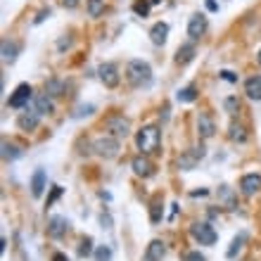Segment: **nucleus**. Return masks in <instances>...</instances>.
Returning <instances> with one entry per match:
<instances>
[{
    "instance_id": "f257e3e1",
    "label": "nucleus",
    "mask_w": 261,
    "mask_h": 261,
    "mask_svg": "<svg viewBox=\"0 0 261 261\" xmlns=\"http://www.w3.org/2000/svg\"><path fill=\"white\" fill-rule=\"evenodd\" d=\"M126 78L133 88H148L152 83V69L143 59H130L126 64Z\"/></svg>"
},
{
    "instance_id": "f03ea898",
    "label": "nucleus",
    "mask_w": 261,
    "mask_h": 261,
    "mask_svg": "<svg viewBox=\"0 0 261 261\" xmlns=\"http://www.w3.org/2000/svg\"><path fill=\"white\" fill-rule=\"evenodd\" d=\"M135 145L140 149V154H152V152H157L159 145H162V133L157 126H143V129L135 133Z\"/></svg>"
},
{
    "instance_id": "7ed1b4c3",
    "label": "nucleus",
    "mask_w": 261,
    "mask_h": 261,
    "mask_svg": "<svg viewBox=\"0 0 261 261\" xmlns=\"http://www.w3.org/2000/svg\"><path fill=\"white\" fill-rule=\"evenodd\" d=\"M93 152L102 159H114L119 154V138L114 135H100L93 140Z\"/></svg>"
},
{
    "instance_id": "20e7f679",
    "label": "nucleus",
    "mask_w": 261,
    "mask_h": 261,
    "mask_svg": "<svg viewBox=\"0 0 261 261\" xmlns=\"http://www.w3.org/2000/svg\"><path fill=\"white\" fill-rule=\"evenodd\" d=\"M105 129L110 130V135H114V138H126L130 133V121L124 116V114H112L107 121H105Z\"/></svg>"
},
{
    "instance_id": "39448f33",
    "label": "nucleus",
    "mask_w": 261,
    "mask_h": 261,
    "mask_svg": "<svg viewBox=\"0 0 261 261\" xmlns=\"http://www.w3.org/2000/svg\"><path fill=\"white\" fill-rule=\"evenodd\" d=\"M190 233H192V238L197 240L200 244H214L216 242V230H214V225L206 224V221H197V224L190 225Z\"/></svg>"
},
{
    "instance_id": "423d86ee",
    "label": "nucleus",
    "mask_w": 261,
    "mask_h": 261,
    "mask_svg": "<svg viewBox=\"0 0 261 261\" xmlns=\"http://www.w3.org/2000/svg\"><path fill=\"white\" fill-rule=\"evenodd\" d=\"M205 154H206L205 145H197V148L186 149V152L178 157V168H181V171H192V168L200 164V159H202Z\"/></svg>"
},
{
    "instance_id": "0eeeda50",
    "label": "nucleus",
    "mask_w": 261,
    "mask_h": 261,
    "mask_svg": "<svg viewBox=\"0 0 261 261\" xmlns=\"http://www.w3.org/2000/svg\"><path fill=\"white\" fill-rule=\"evenodd\" d=\"M34 97V88L29 86V83H19L17 88H15V93L10 95V100H7V107H12V110H21V107H26L29 105V100Z\"/></svg>"
},
{
    "instance_id": "6e6552de",
    "label": "nucleus",
    "mask_w": 261,
    "mask_h": 261,
    "mask_svg": "<svg viewBox=\"0 0 261 261\" xmlns=\"http://www.w3.org/2000/svg\"><path fill=\"white\" fill-rule=\"evenodd\" d=\"M97 76H100V81L105 83V88H116L119 81H121L119 69H116V64H112V62L100 64V67H97Z\"/></svg>"
},
{
    "instance_id": "1a4fd4ad",
    "label": "nucleus",
    "mask_w": 261,
    "mask_h": 261,
    "mask_svg": "<svg viewBox=\"0 0 261 261\" xmlns=\"http://www.w3.org/2000/svg\"><path fill=\"white\" fill-rule=\"evenodd\" d=\"M206 29H209V21H206L205 15H192L190 21H187V36L192 38V40H197V38L205 36Z\"/></svg>"
},
{
    "instance_id": "9d476101",
    "label": "nucleus",
    "mask_w": 261,
    "mask_h": 261,
    "mask_svg": "<svg viewBox=\"0 0 261 261\" xmlns=\"http://www.w3.org/2000/svg\"><path fill=\"white\" fill-rule=\"evenodd\" d=\"M130 168H133V173L140 176V178H149V176L154 173V167H152V162L148 159V154L133 157V159H130Z\"/></svg>"
},
{
    "instance_id": "9b49d317",
    "label": "nucleus",
    "mask_w": 261,
    "mask_h": 261,
    "mask_svg": "<svg viewBox=\"0 0 261 261\" xmlns=\"http://www.w3.org/2000/svg\"><path fill=\"white\" fill-rule=\"evenodd\" d=\"M261 190V176L259 173H244L242 178H240V192L247 195V197H252V195H257Z\"/></svg>"
},
{
    "instance_id": "f8f14e48",
    "label": "nucleus",
    "mask_w": 261,
    "mask_h": 261,
    "mask_svg": "<svg viewBox=\"0 0 261 261\" xmlns=\"http://www.w3.org/2000/svg\"><path fill=\"white\" fill-rule=\"evenodd\" d=\"M67 230H69V221L64 216H53L48 221V235L55 238V240H59L62 235H67Z\"/></svg>"
},
{
    "instance_id": "ddd939ff",
    "label": "nucleus",
    "mask_w": 261,
    "mask_h": 261,
    "mask_svg": "<svg viewBox=\"0 0 261 261\" xmlns=\"http://www.w3.org/2000/svg\"><path fill=\"white\" fill-rule=\"evenodd\" d=\"M34 112H36L38 116H45V114L53 112V100H50V95L48 93L34 95Z\"/></svg>"
},
{
    "instance_id": "4468645a",
    "label": "nucleus",
    "mask_w": 261,
    "mask_h": 261,
    "mask_svg": "<svg viewBox=\"0 0 261 261\" xmlns=\"http://www.w3.org/2000/svg\"><path fill=\"white\" fill-rule=\"evenodd\" d=\"M197 133H200V138H211L216 133V124H214V119L209 114L197 116Z\"/></svg>"
},
{
    "instance_id": "2eb2a0df",
    "label": "nucleus",
    "mask_w": 261,
    "mask_h": 261,
    "mask_svg": "<svg viewBox=\"0 0 261 261\" xmlns=\"http://www.w3.org/2000/svg\"><path fill=\"white\" fill-rule=\"evenodd\" d=\"M38 124H40V116H38L36 112H24V114H19V119H17V126L19 130H36L38 129Z\"/></svg>"
},
{
    "instance_id": "dca6fc26",
    "label": "nucleus",
    "mask_w": 261,
    "mask_h": 261,
    "mask_svg": "<svg viewBox=\"0 0 261 261\" xmlns=\"http://www.w3.org/2000/svg\"><path fill=\"white\" fill-rule=\"evenodd\" d=\"M195 53H197L195 43H186V45H181V48L176 50V64H181V67L190 64V62L195 59Z\"/></svg>"
},
{
    "instance_id": "f3484780",
    "label": "nucleus",
    "mask_w": 261,
    "mask_h": 261,
    "mask_svg": "<svg viewBox=\"0 0 261 261\" xmlns=\"http://www.w3.org/2000/svg\"><path fill=\"white\" fill-rule=\"evenodd\" d=\"M244 93H247L249 100H257V102H259L261 100V74L249 76V78L244 81Z\"/></svg>"
},
{
    "instance_id": "a211bd4d",
    "label": "nucleus",
    "mask_w": 261,
    "mask_h": 261,
    "mask_svg": "<svg viewBox=\"0 0 261 261\" xmlns=\"http://www.w3.org/2000/svg\"><path fill=\"white\" fill-rule=\"evenodd\" d=\"M164 242L162 240H152V242L148 244V249H145V257H143V261H162L164 259Z\"/></svg>"
},
{
    "instance_id": "6ab92c4d",
    "label": "nucleus",
    "mask_w": 261,
    "mask_h": 261,
    "mask_svg": "<svg viewBox=\"0 0 261 261\" xmlns=\"http://www.w3.org/2000/svg\"><path fill=\"white\" fill-rule=\"evenodd\" d=\"M167 36H168V24L167 21H157L152 29H149V38L154 45H164L167 43Z\"/></svg>"
},
{
    "instance_id": "aec40b11",
    "label": "nucleus",
    "mask_w": 261,
    "mask_h": 261,
    "mask_svg": "<svg viewBox=\"0 0 261 261\" xmlns=\"http://www.w3.org/2000/svg\"><path fill=\"white\" fill-rule=\"evenodd\" d=\"M45 190V171L43 168H36L34 176H31V195L34 197H40Z\"/></svg>"
},
{
    "instance_id": "412c9836",
    "label": "nucleus",
    "mask_w": 261,
    "mask_h": 261,
    "mask_svg": "<svg viewBox=\"0 0 261 261\" xmlns=\"http://www.w3.org/2000/svg\"><path fill=\"white\" fill-rule=\"evenodd\" d=\"M228 138L233 140V143H247V129H244L242 124H230L228 126Z\"/></svg>"
},
{
    "instance_id": "4be33fe9",
    "label": "nucleus",
    "mask_w": 261,
    "mask_h": 261,
    "mask_svg": "<svg viewBox=\"0 0 261 261\" xmlns=\"http://www.w3.org/2000/svg\"><path fill=\"white\" fill-rule=\"evenodd\" d=\"M17 59V43H12V40H2V62H7V64H12Z\"/></svg>"
},
{
    "instance_id": "5701e85b",
    "label": "nucleus",
    "mask_w": 261,
    "mask_h": 261,
    "mask_svg": "<svg viewBox=\"0 0 261 261\" xmlns=\"http://www.w3.org/2000/svg\"><path fill=\"white\" fill-rule=\"evenodd\" d=\"M176 100L178 102H195L197 100V86H186L176 93Z\"/></svg>"
},
{
    "instance_id": "b1692460",
    "label": "nucleus",
    "mask_w": 261,
    "mask_h": 261,
    "mask_svg": "<svg viewBox=\"0 0 261 261\" xmlns=\"http://www.w3.org/2000/svg\"><path fill=\"white\" fill-rule=\"evenodd\" d=\"M244 240H247V235H244V233H240L238 238H233V242H230V247H228V252H225V257H228V259H235V254H238V252L242 249Z\"/></svg>"
},
{
    "instance_id": "393cba45",
    "label": "nucleus",
    "mask_w": 261,
    "mask_h": 261,
    "mask_svg": "<svg viewBox=\"0 0 261 261\" xmlns=\"http://www.w3.org/2000/svg\"><path fill=\"white\" fill-rule=\"evenodd\" d=\"M88 2V15L93 19H97L105 12V0H86Z\"/></svg>"
},
{
    "instance_id": "a878e982",
    "label": "nucleus",
    "mask_w": 261,
    "mask_h": 261,
    "mask_svg": "<svg viewBox=\"0 0 261 261\" xmlns=\"http://www.w3.org/2000/svg\"><path fill=\"white\" fill-rule=\"evenodd\" d=\"M149 7H152V2H149V0H135V2H133V12H135L138 17H148Z\"/></svg>"
},
{
    "instance_id": "bb28decb",
    "label": "nucleus",
    "mask_w": 261,
    "mask_h": 261,
    "mask_svg": "<svg viewBox=\"0 0 261 261\" xmlns=\"http://www.w3.org/2000/svg\"><path fill=\"white\" fill-rule=\"evenodd\" d=\"M19 154H21V152H19V148H17V145H10V143H2V157H5V159H10V162H12V159H17Z\"/></svg>"
},
{
    "instance_id": "cd10ccee",
    "label": "nucleus",
    "mask_w": 261,
    "mask_h": 261,
    "mask_svg": "<svg viewBox=\"0 0 261 261\" xmlns=\"http://www.w3.org/2000/svg\"><path fill=\"white\" fill-rule=\"evenodd\" d=\"M110 259H112V249L107 244H100L95 249V261H110Z\"/></svg>"
},
{
    "instance_id": "c85d7f7f",
    "label": "nucleus",
    "mask_w": 261,
    "mask_h": 261,
    "mask_svg": "<svg viewBox=\"0 0 261 261\" xmlns=\"http://www.w3.org/2000/svg\"><path fill=\"white\" fill-rule=\"evenodd\" d=\"M62 88H64V86H62L57 78H50V81L45 83V93L48 95H62Z\"/></svg>"
},
{
    "instance_id": "c756f323",
    "label": "nucleus",
    "mask_w": 261,
    "mask_h": 261,
    "mask_svg": "<svg viewBox=\"0 0 261 261\" xmlns=\"http://www.w3.org/2000/svg\"><path fill=\"white\" fill-rule=\"evenodd\" d=\"M162 214H164V206L159 205V202H154L152 209H149V219H152V224H159V221H162Z\"/></svg>"
},
{
    "instance_id": "7c9ffc66",
    "label": "nucleus",
    "mask_w": 261,
    "mask_h": 261,
    "mask_svg": "<svg viewBox=\"0 0 261 261\" xmlns=\"http://www.w3.org/2000/svg\"><path fill=\"white\" fill-rule=\"evenodd\" d=\"M93 252V240L91 238H83V242H81V249H78V254L81 257H88Z\"/></svg>"
},
{
    "instance_id": "2f4dec72",
    "label": "nucleus",
    "mask_w": 261,
    "mask_h": 261,
    "mask_svg": "<svg viewBox=\"0 0 261 261\" xmlns=\"http://www.w3.org/2000/svg\"><path fill=\"white\" fill-rule=\"evenodd\" d=\"M62 192H64V190H62L59 186L53 187V192H50V195H48V200H45V206H53V205H55V200L59 197V195H62Z\"/></svg>"
},
{
    "instance_id": "473e14b6",
    "label": "nucleus",
    "mask_w": 261,
    "mask_h": 261,
    "mask_svg": "<svg viewBox=\"0 0 261 261\" xmlns=\"http://www.w3.org/2000/svg\"><path fill=\"white\" fill-rule=\"evenodd\" d=\"M224 107L233 114V112H238V110H240V102H238V97H228V100L224 102Z\"/></svg>"
},
{
    "instance_id": "72a5a7b5",
    "label": "nucleus",
    "mask_w": 261,
    "mask_h": 261,
    "mask_svg": "<svg viewBox=\"0 0 261 261\" xmlns=\"http://www.w3.org/2000/svg\"><path fill=\"white\" fill-rule=\"evenodd\" d=\"M50 15H53V10H50V7H48V10H40V12L36 15V19H34V24H40V21H45V19L50 17Z\"/></svg>"
},
{
    "instance_id": "f704fd0d",
    "label": "nucleus",
    "mask_w": 261,
    "mask_h": 261,
    "mask_svg": "<svg viewBox=\"0 0 261 261\" xmlns=\"http://www.w3.org/2000/svg\"><path fill=\"white\" fill-rule=\"evenodd\" d=\"M221 195H224V200L228 202V206H233V195H230V187L224 186V187H221Z\"/></svg>"
},
{
    "instance_id": "c9c22d12",
    "label": "nucleus",
    "mask_w": 261,
    "mask_h": 261,
    "mask_svg": "<svg viewBox=\"0 0 261 261\" xmlns=\"http://www.w3.org/2000/svg\"><path fill=\"white\" fill-rule=\"evenodd\" d=\"M186 261H206V259L202 257V254H200V252H187V254H186Z\"/></svg>"
},
{
    "instance_id": "e433bc0d",
    "label": "nucleus",
    "mask_w": 261,
    "mask_h": 261,
    "mask_svg": "<svg viewBox=\"0 0 261 261\" xmlns=\"http://www.w3.org/2000/svg\"><path fill=\"white\" fill-rule=\"evenodd\" d=\"M221 78H225L228 83H238V76L233 74V72H228V69H225V72H221Z\"/></svg>"
},
{
    "instance_id": "4c0bfd02",
    "label": "nucleus",
    "mask_w": 261,
    "mask_h": 261,
    "mask_svg": "<svg viewBox=\"0 0 261 261\" xmlns=\"http://www.w3.org/2000/svg\"><path fill=\"white\" fill-rule=\"evenodd\" d=\"M69 45H72V38H59V43H57L59 50H64V48H69Z\"/></svg>"
},
{
    "instance_id": "58836bf2",
    "label": "nucleus",
    "mask_w": 261,
    "mask_h": 261,
    "mask_svg": "<svg viewBox=\"0 0 261 261\" xmlns=\"http://www.w3.org/2000/svg\"><path fill=\"white\" fill-rule=\"evenodd\" d=\"M206 10H209V12H216V10H219L216 0H206Z\"/></svg>"
},
{
    "instance_id": "ea45409f",
    "label": "nucleus",
    "mask_w": 261,
    "mask_h": 261,
    "mask_svg": "<svg viewBox=\"0 0 261 261\" xmlns=\"http://www.w3.org/2000/svg\"><path fill=\"white\" fill-rule=\"evenodd\" d=\"M53 261H69V259H67V254H62V252H55V254H53Z\"/></svg>"
},
{
    "instance_id": "a19ab883",
    "label": "nucleus",
    "mask_w": 261,
    "mask_h": 261,
    "mask_svg": "<svg viewBox=\"0 0 261 261\" xmlns=\"http://www.w3.org/2000/svg\"><path fill=\"white\" fill-rule=\"evenodd\" d=\"M64 2V7H69V10H74L76 5H78V0H62Z\"/></svg>"
},
{
    "instance_id": "79ce46f5",
    "label": "nucleus",
    "mask_w": 261,
    "mask_h": 261,
    "mask_svg": "<svg viewBox=\"0 0 261 261\" xmlns=\"http://www.w3.org/2000/svg\"><path fill=\"white\" fill-rule=\"evenodd\" d=\"M257 62H259V67H261V50H259V55H257Z\"/></svg>"
},
{
    "instance_id": "37998d69",
    "label": "nucleus",
    "mask_w": 261,
    "mask_h": 261,
    "mask_svg": "<svg viewBox=\"0 0 261 261\" xmlns=\"http://www.w3.org/2000/svg\"><path fill=\"white\" fill-rule=\"evenodd\" d=\"M149 2H152V5H159V2H162V0H149Z\"/></svg>"
}]
</instances>
